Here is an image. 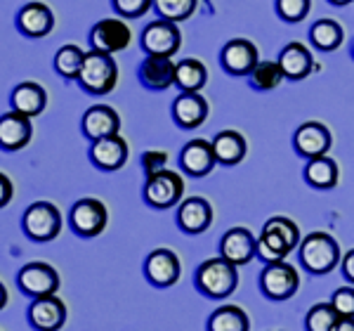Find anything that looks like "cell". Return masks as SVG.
<instances>
[{
  "instance_id": "6da1fadb",
  "label": "cell",
  "mask_w": 354,
  "mask_h": 331,
  "mask_svg": "<svg viewBox=\"0 0 354 331\" xmlns=\"http://www.w3.org/2000/svg\"><path fill=\"white\" fill-rule=\"evenodd\" d=\"M302 242L300 227L286 215H274L262 225L258 237V258L267 262L286 260L293 249H298Z\"/></svg>"
},
{
  "instance_id": "7a4b0ae2",
  "label": "cell",
  "mask_w": 354,
  "mask_h": 331,
  "mask_svg": "<svg viewBox=\"0 0 354 331\" xmlns=\"http://www.w3.org/2000/svg\"><path fill=\"white\" fill-rule=\"evenodd\" d=\"M194 284L201 291L205 298L225 301L236 291L239 287V267L227 258H208L196 267L194 275Z\"/></svg>"
},
{
  "instance_id": "3957f363",
  "label": "cell",
  "mask_w": 354,
  "mask_h": 331,
  "mask_svg": "<svg viewBox=\"0 0 354 331\" xmlns=\"http://www.w3.org/2000/svg\"><path fill=\"white\" fill-rule=\"evenodd\" d=\"M300 262L310 275H328L340 265V247L328 232H310L300 242Z\"/></svg>"
},
{
  "instance_id": "277c9868",
  "label": "cell",
  "mask_w": 354,
  "mask_h": 331,
  "mask_svg": "<svg viewBox=\"0 0 354 331\" xmlns=\"http://www.w3.org/2000/svg\"><path fill=\"white\" fill-rule=\"evenodd\" d=\"M81 88L88 95H109L118 83V64L111 55L100 53V50H90L85 55L83 69L76 78Z\"/></svg>"
},
{
  "instance_id": "5b68a950",
  "label": "cell",
  "mask_w": 354,
  "mask_h": 331,
  "mask_svg": "<svg viewBox=\"0 0 354 331\" xmlns=\"http://www.w3.org/2000/svg\"><path fill=\"white\" fill-rule=\"evenodd\" d=\"M142 197H145L147 206H151L156 211L180 206L182 197H185V180H182V175L175 173V170L163 168L147 178Z\"/></svg>"
},
{
  "instance_id": "8992f818",
  "label": "cell",
  "mask_w": 354,
  "mask_h": 331,
  "mask_svg": "<svg viewBox=\"0 0 354 331\" xmlns=\"http://www.w3.org/2000/svg\"><path fill=\"white\" fill-rule=\"evenodd\" d=\"M21 230L33 242H53L62 232V213L55 204L50 202H36L31 204L24 215H21Z\"/></svg>"
},
{
  "instance_id": "52a82bcc",
  "label": "cell",
  "mask_w": 354,
  "mask_h": 331,
  "mask_svg": "<svg viewBox=\"0 0 354 331\" xmlns=\"http://www.w3.org/2000/svg\"><path fill=\"white\" fill-rule=\"evenodd\" d=\"M300 275L290 262H267L260 272V291L270 301H288L298 294Z\"/></svg>"
},
{
  "instance_id": "ba28073f",
  "label": "cell",
  "mask_w": 354,
  "mask_h": 331,
  "mask_svg": "<svg viewBox=\"0 0 354 331\" xmlns=\"http://www.w3.org/2000/svg\"><path fill=\"white\" fill-rule=\"evenodd\" d=\"M106 222H109V211L95 197L78 199L68 211V225L83 239L100 237L106 230Z\"/></svg>"
},
{
  "instance_id": "9c48e42d",
  "label": "cell",
  "mask_w": 354,
  "mask_h": 331,
  "mask_svg": "<svg viewBox=\"0 0 354 331\" xmlns=\"http://www.w3.org/2000/svg\"><path fill=\"white\" fill-rule=\"evenodd\" d=\"M59 272L55 270L50 262L33 260L26 262L17 275V287L21 294L31 296V298H41V296H55L59 291Z\"/></svg>"
},
{
  "instance_id": "30bf717a",
  "label": "cell",
  "mask_w": 354,
  "mask_h": 331,
  "mask_svg": "<svg viewBox=\"0 0 354 331\" xmlns=\"http://www.w3.org/2000/svg\"><path fill=\"white\" fill-rule=\"evenodd\" d=\"M140 45L147 55L173 57L182 45V33L177 28V21L158 19L147 24L140 36Z\"/></svg>"
},
{
  "instance_id": "8fae6325",
  "label": "cell",
  "mask_w": 354,
  "mask_h": 331,
  "mask_svg": "<svg viewBox=\"0 0 354 331\" xmlns=\"http://www.w3.org/2000/svg\"><path fill=\"white\" fill-rule=\"evenodd\" d=\"M145 277H147V282L156 289L175 287L182 277V262L177 258L175 251H170V249L151 251L145 260Z\"/></svg>"
},
{
  "instance_id": "7c38bea8",
  "label": "cell",
  "mask_w": 354,
  "mask_h": 331,
  "mask_svg": "<svg viewBox=\"0 0 354 331\" xmlns=\"http://www.w3.org/2000/svg\"><path fill=\"white\" fill-rule=\"evenodd\" d=\"M26 319L36 331H59L66 324V303L57 294L33 298L26 310Z\"/></svg>"
},
{
  "instance_id": "4fadbf2b",
  "label": "cell",
  "mask_w": 354,
  "mask_h": 331,
  "mask_svg": "<svg viewBox=\"0 0 354 331\" xmlns=\"http://www.w3.org/2000/svg\"><path fill=\"white\" fill-rule=\"evenodd\" d=\"M333 145V135L324 123L319 121H307L302 123L293 135V150L302 159H317V156H326Z\"/></svg>"
},
{
  "instance_id": "5bb4252c",
  "label": "cell",
  "mask_w": 354,
  "mask_h": 331,
  "mask_svg": "<svg viewBox=\"0 0 354 331\" xmlns=\"http://www.w3.org/2000/svg\"><path fill=\"white\" fill-rule=\"evenodd\" d=\"M133 41V33H130V26L121 19H102L97 21L90 31V45L93 50H100V53L113 55L125 50Z\"/></svg>"
},
{
  "instance_id": "9a60e30c",
  "label": "cell",
  "mask_w": 354,
  "mask_h": 331,
  "mask_svg": "<svg viewBox=\"0 0 354 331\" xmlns=\"http://www.w3.org/2000/svg\"><path fill=\"white\" fill-rule=\"evenodd\" d=\"M213 206L203 197H189L177 206L175 220L185 235H203L213 225Z\"/></svg>"
},
{
  "instance_id": "2e32d148",
  "label": "cell",
  "mask_w": 354,
  "mask_h": 331,
  "mask_svg": "<svg viewBox=\"0 0 354 331\" xmlns=\"http://www.w3.org/2000/svg\"><path fill=\"white\" fill-rule=\"evenodd\" d=\"M220 256L236 267L248 265L258 256V237L250 235L248 227H232L220 239Z\"/></svg>"
},
{
  "instance_id": "e0dca14e",
  "label": "cell",
  "mask_w": 354,
  "mask_h": 331,
  "mask_svg": "<svg viewBox=\"0 0 354 331\" xmlns=\"http://www.w3.org/2000/svg\"><path fill=\"white\" fill-rule=\"evenodd\" d=\"M215 163L218 156H215L213 142L208 140H192L180 152V170L192 178H205L208 173H213Z\"/></svg>"
},
{
  "instance_id": "ac0fdd59",
  "label": "cell",
  "mask_w": 354,
  "mask_h": 331,
  "mask_svg": "<svg viewBox=\"0 0 354 331\" xmlns=\"http://www.w3.org/2000/svg\"><path fill=\"white\" fill-rule=\"evenodd\" d=\"M81 130L90 142L118 135L121 133V116L109 105H95L90 109H85L81 118Z\"/></svg>"
},
{
  "instance_id": "d6986e66",
  "label": "cell",
  "mask_w": 354,
  "mask_h": 331,
  "mask_svg": "<svg viewBox=\"0 0 354 331\" xmlns=\"http://www.w3.org/2000/svg\"><path fill=\"white\" fill-rule=\"evenodd\" d=\"M222 69L230 76H250V71L258 64V48L245 38H234L222 48L220 53Z\"/></svg>"
},
{
  "instance_id": "ffe728a7",
  "label": "cell",
  "mask_w": 354,
  "mask_h": 331,
  "mask_svg": "<svg viewBox=\"0 0 354 331\" xmlns=\"http://www.w3.org/2000/svg\"><path fill=\"white\" fill-rule=\"evenodd\" d=\"M90 161H93L95 168L104 170V173L121 170L125 161H128V142L121 135H109V138L95 140L90 145Z\"/></svg>"
},
{
  "instance_id": "44dd1931",
  "label": "cell",
  "mask_w": 354,
  "mask_h": 331,
  "mask_svg": "<svg viewBox=\"0 0 354 331\" xmlns=\"http://www.w3.org/2000/svg\"><path fill=\"white\" fill-rule=\"evenodd\" d=\"M33 138V123L31 116L10 109L0 116V147L5 152H19Z\"/></svg>"
},
{
  "instance_id": "7402d4cb",
  "label": "cell",
  "mask_w": 354,
  "mask_h": 331,
  "mask_svg": "<svg viewBox=\"0 0 354 331\" xmlns=\"http://www.w3.org/2000/svg\"><path fill=\"white\" fill-rule=\"evenodd\" d=\"M175 69L177 64L173 57H158V55H147L142 60L140 69H137V78L145 88L149 90H168L170 85H175Z\"/></svg>"
},
{
  "instance_id": "603a6c76",
  "label": "cell",
  "mask_w": 354,
  "mask_h": 331,
  "mask_svg": "<svg viewBox=\"0 0 354 331\" xmlns=\"http://www.w3.org/2000/svg\"><path fill=\"white\" fill-rule=\"evenodd\" d=\"M208 118V102L201 93H180L173 102V121L182 130L201 128Z\"/></svg>"
},
{
  "instance_id": "cb8c5ba5",
  "label": "cell",
  "mask_w": 354,
  "mask_h": 331,
  "mask_svg": "<svg viewBox=\"0 0 354 331\" xmlns=\"http://www.w3.org/2000/svg\"><path fill=\"white\" fill-rule=\"evenodd\" d=\"M17 28L28 38H43L55 28V15L45 3H28L17 15Z\"/></svg>"
},
{
  "instance_id": "d4e9b609",
  "label": "cell",
  "mask_w": 354,
  "mask_h": 331,
  "mask_svg": "<svg viewBox=\"0 0 354 331\" xmlns=\"http://www.w3.org/2000/svg\"><path fill=\"white\" fill-rule=\"evenodd\" d=\"M277 62H279V66H281L283 76H286L288 81H302V78L310 76L312 69H314L312 53L298 41L288 43L286 48L281 50V55H279Z\"/></svg>"
},
{
  "instance_id": "484cf974",
  "label": "cell",
  "mask_w": 354,
  "mask_h": 331,
  "mask_svg": "<svg viewBox=\"0 0 354 331\" xmlns=\"http://www.w3.org/2000/svg\"><path fill=\"white\" fill-rule=\"evenodd\" d=\"M10 107L15 111L24 114V116H38V114L45 111L48 107V93H45L43 85L33 83V81H24L19 83L10 95Z\"/></svg>"
},
{
  "instance_id": "4316f807",
  "label": "cell",
  "mask_w": 354,
  "mask_h": 331,
  "mask_svg": "<svg viewBox=\"0 0 354 331\" xmlns=\"http://www.w3.org/2000/svg\"><path fill=\"white\" fill-rule=\"evenodd\" d=\"M213 150L222 166H239L248 154V142L239 130H220L213 138Z\"/></svg>"
},
{
  "instance_id": "83f0119b",
  "label": "cell",
  "mask_w": 354,
  "mask_h": 331,
  "mask_svg": "<svg viewBox=\"0 0 354 331\" xmlns=\"http://www.w3.org/2000/svg\"><path fill=\"white\" fill-rule=\"evenodd\" d=\"M338 180H340V170H338V163L328 156H317V159H310L305 166V182L314 190H322V192H328V190H335L338 187Z\"/></svg>"
},
{
  "instance_id": "f1b7e54d",
  "label": "cell",
  "mask_w": 354,
  "mask_h": 331,
  "mask_svg": "<svg viewBox=\"0 0 354 331\" xmlns=\"http://www.w3.org/2000/svg\"><path fill=\"white\" fill-rule=\"evenodd\" d=\"M205 331H250V317L239 305H220L208 317Z\"/></svg>"
},
{
  "instance_id": "f546056e",
  "label": "cell",
  "mask_w": 354,
  "mask_h": 331,
  "mask_svg": "<svg viewBox=\"0 0 354 331\" xmlns=\"http://www.w3.org/2000/svg\"><path fill=\"white\" fill-rule=\"evenodd\" d=\"M205 83H208V71H205V64L201 60L187 57V60L177 62L175 85L182 93H198Z\"/></svg>"
},
{
  "instance_id": "4dcf8cb0",
  "label": "cell",
  "mask_w": 354,
  "mask_h": 331,
  "mask_svg": "<svg viewBox=\"0 0 354 331\" xmlns=\"http://www.w3.org/2000/svg\"><path fill=\"white\" fill-rule=\"evenodd\" d=\"M310 41L322 53H333L345 41V31L335 19H319L310 28Z\"/></svg>"
},
{
  "instance_id": "1f68e13d",
  "label": "cell",
  "mask_w": 354,
  "mask_h": 331,
  "mask_svg": "<svg viewBox=\"0 0 354 331\" xmlns=\"http://www.w3.org/2000/svg\"><path fill=\"white\" fill-rule=\"evenodd\" d=\"M85 55L78 45L68 43V45H62L55 55V69L59 76L64 78H78V73L83 69V62H85Z\"/></svg>"
},
{
  "instance_id": "d6a6232c",
  "label": "cell",
  "mask_w": 354,
  "mask_h": 331,
  "mask_svg": "<svg viewBox=\"0 0 354 331\" xmlns=\"http://www.w3.org/2000/svg\"><path fill=\"white\" fill-rule=\"evenodd\" d=\"M283 71H281V66H279V62H267V60H262L255 64V69L250 71V76H248V81H250V88H255V90H274L279 83L283 81Z\"/></svg>"
},
{
  "instance_id": "836d02e7",
  "label": "cell",
  "mask_w": 354,
  "mask_h": 331,
  "mask_svg": "<svg viewBox=\"0 0 354 331\" xmlns=\"http://www.w3.org/2000/svg\"><path fill=\"white\" fill-rule=\"evenodd\" d=\"M338 310L330 303H314L310 310H307L305 317V329L307 331H333V327L338 324Z\"/></svg>"
},
{
  "instance_id": "e575fe53",
  "label": "cell",
  "mask_w": 354,
  "mask_h": 331,
  "mask_svg": "<svg viewBox=\"0 0 354 331\" xmlns=\"http://www.w3.org/2000/svg\"><path fill=\"white\" fill-rule=\"evenodd\" d=\"M196 5H198V0H153L156 15L168 21L189 19L194 15V10H196Z\"/></svg>"
},
{
  "instance_id": "d590c367",
  "label": "cell",
  "mask_w": 354,
  "mask_h": 331,
  "mask_svg": "<svg viewBox=\"0 0 354 331\" xmlns=\"http://www.w3.org/2000/svg\"><path fill=\"white\" fill-rule=\"evenodd\" d=\"M312 10V0H277V15L288 24H298Z\"/></svg>"
},
{
  "instance_id": "8d00e7d4",
  "label": "cell",
  "mask_w": 354,
  "mask_h": 331,
  "mask_svg": "<svg viewBox=\"0 0 354 331\" xmlns=\"http://www.w3.org/2000/svg\"><path fill=\"white\" fill-rule=\"evenodd\" d=\"M113 10L125 19H137L145 17L153 8V0H111Z\"/></svg>"
},
{
  "instance_id": "74e56055",
  "label": "cell",
  "mask_w": 354,
  "mask_h": 331,
  "mask_svg": "<svg viewBox=\"0 0 354 331\" xmlns=\"http://www.w3.org/2000/svg\"><path fill=\"white\" fill-rule=\"evenodd\" d=\"M330 303L335 305L340 317H354V287H340L333 291L330 296Z\"/></svg>"
},
{
  "instance_id": "f35d334b",
  "label": "cell",
  "mask_w": 354,
  "mask_h": 331,
  "mask_svg": "<svg viewBox=\"0 0 354 331\" xmlns=\"http://www.w3.org/2000/svg\"><path fill=\"white\" fill-rule=\"evenodd\" d=\"M165 163H168V154L161 150H147L140 159V166H142V170H145L147 178L153 173H158V170H163Z\"/></svg>"
},
{
  "instance_id": "ab89813d",
  "label": "cell",
  "mask_w": 354,
  "mask_h": 331,
  "mask_svg": "<svg viewBox=\"0 0 354 331\" xmlns=\"http://www.w3.org/2000/svg\"><path fill=\"white\" fill-rule=\"evenodd\" d=\"M340 270H342V277H345L347 282H350L352 287H354V249H350L345 256H342Z\"/></svg>"
},
{
  "instance_id": "60d3db41",
  "label": "cell",
  "mask_w": 354,
  "mask_h": 331,
  "mask_svg": "<svg viewBox=\"0 0 354 331\" xmlns=\"http://www.w3.org/2000/svg\"><path fill=\"white\" fill-rule=\"evenodd\" d=\"M0 190H3V197H0V206H8L10 202H12V180L8 178V175H0Z\"/></svg>"
},
{
  "instance_id": "b9f144b4",
  "label": "cell",
  "mask_w": 354,
  "mask_h": 331,
  "mask_svg": "<svg viewBox=\"0 0 354 331\" xmlns=\"http://www.w3.org/2000/svg\"><path fill=\"white\" fill-rule=\"evenodd\" d=\"M333 331H354V317H340Z\"/></svg>"
},
{
  "instance_id": "7bdbcfd3",
  "label": "cell",
  "mask_w": 354,
  "mask_h": 331,
  "mask_svg": "<svg viewBox=\"0 0 354 331\" xmlns=\"http://www.w3.org/2000/svg\"><path fill=\"white\" fill-rule=\"evenodd\" d=\"M330 5H335V8H342V5H350L354 3V0H328Z\"/></svg>"
},
{
  "instance_id": "ee69618b",
  "label": "cell",
  "mask_w": 354,
  "mask_h": 331,
  "mask_svg": "<svg viewBox=\"0 0 354 331\" xmlns=\"http://www.w3.org/2000/svg\"><path fill=\"white\" fill-rule=\"evenodd\" d=\"M350 55H352V60H354V41H352V45H350Z\"/></svg>"
}]
</instances>
